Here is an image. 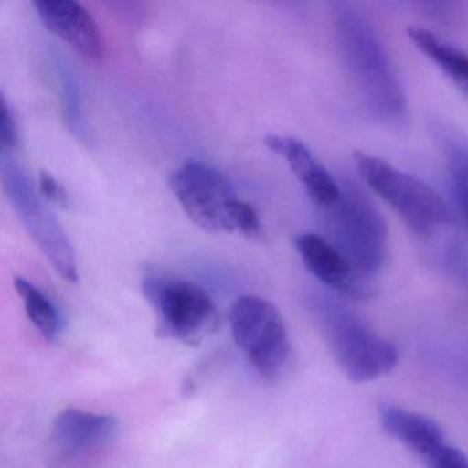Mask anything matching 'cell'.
I'll return each mask as SVG.
<instances>
[{
    "instance_id": "1",
    "label": "cell",
    "mask_w": 468,
    "mask_h": 468,
    "mask_svg": "<svg viewBox=\"0 0 468 468\" xmlns=\"http://www.w3.org/2000/svg\"><path fill=\"white\" fill-rule=\"evenodd\" d=\"M333 16L342 62L361 105L382 124H404L407 97L377 32L349 4H334Z\"/></svg>"
},
{
    "instance_id": "8",
    "label": "cell",
    "mask_w": 468,
    "mask_h": 468,
    "mask_svg": "<svg viewBox=\"0 0 468 468\" xmlns=\"http://www.w3.org/2000/svg\"><path fill=\"white\" fill-rule=\"evenodd\" d=\"M2 179L10 204L51 267L65 281L78 283V261L64 227L46 204L48 201H43L45 198L35 190L26 169L5 152H2Z\"/></svg>"
},
{
    "instance_id": "17",
    "label": "cell",
    "mask_w": 468,
    "mask_h": 468,
    "mask_svg": "<svg viewBox=\"0 0 468 468\" xmlns=\"http://www.w3.org/2000/svg\"><path fill=\"white\" fill-rule=\"evenodd\" d=\"M39 193L45 201L50 202L56 207H62V209H68L70 207V198L64 186L48 171H40Z\"/></svg>"
},
{
    "instance_id": "13",
    "label": "cell",
    "mask_w": 468,
    "mask_h": 468,
    "mask_svg": "<svg viewBox=\"0 0 468 468\" xmlns=\"http://www.w3.org/2000/svg\"><path fill=\"white\" fill-rule=\"evenodd\" d=\"M264 142L271 152L281 155L289 164V168L300 180L314 205L325 210L335 204L341 196V183L317 160L303 142L292 136L275 133L265 136Z\"/></svg>"
},
{
    "instance_id": "16",
    "label": "cell",
    "mask_w": 468,
    "mask_h": 468,
    "mask_svg": "<svg viewBox=\"0 0 468 468\" xmlns=\"http://www.w3.org/2000/svg\"><path fill=\"white\" fill-rule=\"evenodd\" d=\"M442 146L457 204L468 215V144L457 136L443 135Z\"/></svg>"
},
{
    "instance_id": "15",
    "label": "cell",
    "mask_w": 468,
    "mask_h": 468,
    "mask_svg": "<svg viewBox=\"0 0 468 468\" xmlns=\"http://www.w3.org/2000/svg\"><path fill=\"white\" fill-rule=\"evenodd\" d=\"M15 287L27 316L48 342H57L64 333V317L54 301L28 279H15Z\"/></svg>"
},
{
    "instance_id": "6",
    "label": "cell",
    "mask_w": 468,
    "mask_h": 468,
    "mask_svg": "<svg viewBox=\"0 0 468 468\" xmlns=\"http://www.w3.org/2000/svg\"><path fill=\"white\" fill-rule=\"evenodd\" d=\"M356 166L367 186L420 237H431L452 220L442 197L412 175L399 171L383 158L355 152Z\"/></svg>"
},
{
    "instance_id": "11",
    "label": "cell",
    "mask_w": 468,
    "mask_h": 468,
    "mask_svg": "<svg viewBox=\"0 0 468 468\" xmlns=\"http://www.w3.org/2000/svg\"><path fill=\"white\" fill-rule=\"evenodd\" d=\"M294 243L303 264L317 281L353 300L372 297L374 283L361 278L330 240L314 232H303L295 237Z\"/></svg>"
},
{
    "instance_id": "20",
    "label": "cell",
    "mask_w": 468,
    "mask_h": 468,
    "mask_svg": "<svg viewBox=\"0 0 468 468\" xmlns=\"http://www.w3.org/2000/svg\"><path fill=\"white\" fill-rule=\"evenodd\" d=\"M464 218H465V220H467V223H468V215H465Z\"/></svg>"
},
{
    "instance_id": "2",
    "label": "cell",
    "mask_w": 468,
    "mask_h": 468,
    "mask_svg": "<svg viewBox=\"0 0 468 468\" xmlns=\"http://www.w3.org/2000/svg\"><path fill=\"white\" fill-rule=\"evenodd\" d=\"M169 188L186 215L205 231L257 239L262 227L256 209L235 193L226 175L210 164L187 160L169 176Z\"/></svg>"
},
{
    "instance_id": "18",
    "label": "cell",
    "mask_w": 468,
    "mask_h": 468,
    "mask_svg": "<svg viewBox=\"0 0 468 468\" xmlns=\"http://www.w3.org/2000/svg\"><path fill=\"white\" fill-rule=\"evenodd\" d=\"M0 142H2V152L13 153L20 144V133L15 116L7 105L6 100L2 98V122H0Z\"/></svg>"
},
{
    "instance_id": "7",
    "label": "cell",
    "mask_w": 468,
    "mask_h": 468,
    "mask_svg": "<svg viewBox=\"0 0 468 468\" xmlns=\"http://www.w3.org/2000/svg\"><path fill=\"white\" fill-rule=\"evenodd\" d=\"M232 336L243 357L260 377L281 378L292 360V346L283 316L260 295L237 298L229 314Z\"/></svg>"
},
{
    "instance_id": "19",
    "label": "cell",
    "mask_w": 468,
    "mask_h": 468,
    "mask_svg": "<svg viewBox=\"0 0 468 468\" xmlns=\"http://www.w3.org/2000/svg\"><path fill=\"white\" fill-rule=\"evenodd\" d=\"M445 260L452 272L468 287V251L462 246H452L446 250Z\"/></svg>"
},
{
    "instance_id": "4",
    "label": "cell",
    "mask_w": 468,
    "mask_h": 468,
    "mask_svg": "<svg viewBox=\"0 0 468 468\" xmlns=\"http://www.w3.org/2000/svg\"><path fill=\"white\" fill-rule=\"evenodd\" d=\"M314 306L331 353L350 380L371 382L397 366V347L355 312L331 298H319Z\"/></svg>"
},
{
    "instance_id": "14",
    "label": "cell",
    "mask_w": 468,
    "mask_h": 468,
    "mask_svg": "<svg viewBox=\"0 0 468 468\" xmlns=\"http://www.w3.org/2000/svg\"><path fill=\"white\" fill-rule=\"evenodd\" d=\"M407 35L420 53L431 59L464 94L468 95V54L421 27H410Z\"/></svg>"
},
{
    "instance_id": "5",
    "label": "cell",
    "mask_w": 468,
    "mask_h": 468,
    "mask_svg": "<svg viewBox=\"0 0 468 468\" xmlns=\"http://www.w3.org/2000/svg\"><path fill=\"white\" fill-rule=\"evenodd\" d=\"M142 292L154 312L158 334L165 338L196 346L218 325V305L197 282L149 271L142 278Z\"/></svg>"
},
{
    "instance_id": "9",
    "label": "cell",
    "mask_w": 468,
    "mask_h": 468,
    "mask_svg": "<svg viewBox=\"0 0 468 468\" xmlns=\"http://www.w3.org/2000/svg\"><path fill=\"white\" fill-rule=\"evenodd\" d=\"M383 429L427 468H468V457L446 441L437 421L396 405L379 407Z\"/></svg>"
},
{
    "instance_id": "12",
    "label": "cell",
    "mask_w": 468,
    "mask_h": 468,
    "mask_svg": "<svg viewBox=\"0 0 468 468\" xmlns=\"http://www.w3.org/2000/svg\"><path fill=\"white\" fill-rule=\"evenodd\" d=\"M35 9L48 31L90 59H103L106 43L91 13L73 0H35Z\"/></svg>"
},
{
    "instance_id": "3",
    "label": "cell",
    "mask_w": 468,
    "mask_h": 468,
    "mask_svg": "<svg viewBox=\"0 0 468 468\" xmlns=\"http://www.w3.org/2000/svg\"><path fill=\"white\" fill-rule=\"evenodd\" d=\"M325 210L330 242L361 278L372 282L388 259V224L382 213L353 182H341V196Z\"/></svg>"
},
{
    "instance_id": "10",
    "label": "cell",
    "mask_w": 468,
    "mask_h": 468,
    "mask_svg": "<svg viewBox=\"0 0 468 468\" xmlns=\"http://www.w3.org/2000/svg\"><path fill=\"white\" fill-rule=\"evenodd\" d=\"M119 429L113 415L67 408L51 423L50 442L64 462H84L106 451L116 440Z\"/></svg>"
}]
</instances>
